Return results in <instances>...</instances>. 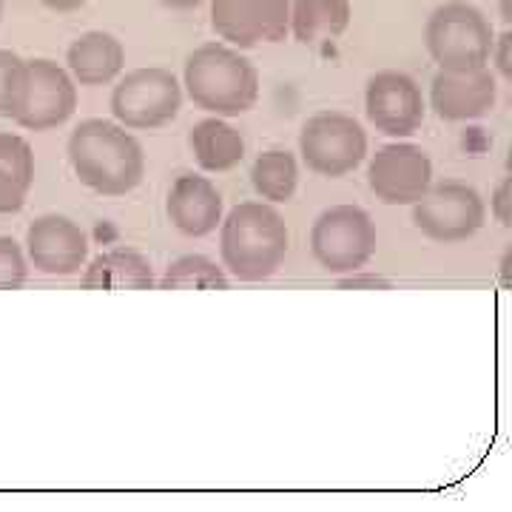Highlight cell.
I'll return each instance as SVG.
<instances>
[{
    "mask_svg": "<svg viewBox=\"0 0 512 512\" xmlns=\"http://www.w3.org/2000/svg\"><path fill=\"white\" fill-rule=\"evenodd\" d=\"M74 177L100 197H126L146 177V154L126 126L89 117L69 137Z\"/></svg>",
    "mask_w": 512,
    "mask_h": 512,
    "instance_id": "1",
    "label": "cell"
},
{
    "mask_svg": "<svg viewBox=\"0 0 512 512\" xmlns=\"http://www.w3.org/2000/svg\"><path fill=\"white\" fill-rule=\"evenodd\" d=\"M291 234L268 202H239L220 222L222 268L239 282H265L282 268Z\"/></svg>",
    "mask_w": 512,
    "mask_h": 512,
    "instance_id": "2",
    "label": "cell"
},
{
    "mask_svg": "<svg viewBox=\"0 0 512 512\" xmlns=\"http://www.w3.org/2000/svg\"><path fill=\"white\" fill-rule=\"evenodd\" d=\"M185 92L191 103L217 117H239L259 100V72L239 49L225 43H202L185 60Z\"/></svg>",
    "mask_w": 512,
    "mask_h": 512,
    "instance_id": "3",
    "label": "cell"
},
{
    "mask_svg": "<svg viewBox=\"0 0 512 512\" xmlns=\"http://www.w3.org/2000/svg\"><path fill=\"white\" fill-rule=\"evenodd\" d=\"M495 29L490 18L467 0H447L433 9L424 26V43L444 72H470L490 63Z\"/></svg>",
    "mask_w": 512,
    "mask_h": 512,
    "instance_id": "4",
    "label": "cell"
},
{
    "mask_svg": "<svg viewBox=\"0 0 512 512\" xmlns=\"http://www.w3.org/2000/svg\"><path fill=\"white\" fill-rule=\"evenodd\" d=\"M376 225L359 205H333L311 228V254L333 276L359 274L376 254Z\"/></svg>",
    "mask_w": 512,
    "mask_h": 512,
    "instance_id": "5",
    "label": "cell"
},
{
    "mask_svg": "<svg viewBox=\"0 0 512 512\" xmlns=\"http://www.w3.org/2000/svg\"><path fill=\"white\" fill-rule=\"evenodd\" d=\"M183 109V86L174 72L146 66L128 72L111 92V114L131 131L168 126Z\"/></svg>",
    "mask_w": 512,
    "mask_h": 512,
    "instance_id": "6",
    "label": "cell"
},
{
    "mask_svg": "<svg viewBox=\"0 0 512 512\" xmlns=\"http://www.w3.org/2000/svg\"><path fill=\"white\" fill-rule=\"evenodd\" d=\"M299 154L313 174L345 177L367 157V134L356 117L342 111H319L299 131Z\"/></svg>",
    "mask_w": 512,
    "mask_h": 512,
    "instance_id": "7",
    "label": "cell"
},
{
    "mask_svg": "<svg viewBox=\"0 0 512 512\" xmlns=\"http://www.w3.org/2000/svg\"><path fill=\"white\" fill-rule=\"evenodd\" d=\"M487 205L473 185L461 180L430 183L419 202H413V225L436 242H464L481 231Z\"/></svg>",
    "mask_w": 512,
    "mask_h": 512,
    "instance_id": "8",
    "label": "cell"
},
{
    "mask_svg": "<svg viewBox=\"0 0 512 512\" xmlns=\"http://www.w3.org/2000/svg\"><path fill=\"white\" fill-rule=\"evenodd\" d=\"M433 183V160L421 146L390 143L367 165V185L384 205H413Z\"/></svg>",
    "mask_w": 512,
    "mask_h": 512,
    "instance_id": "9",
    "label": "cell"
},
{
    "mask_svg": "<svg viewBox=\"0 0 512 512\" xmlns=\"http://www.w3.org/2000/svg\"><path fill=\"white\" fill-rule=\"evenodd\" d=\"M367 120L387 137H410L424 123V94L410 74L384 69L367 80L365 89Z\"/></svg>",
    "mask_w": 512,
    "mask_h": 512,
    "instance_id": "10",
    "label": "cell"
},
{
    "mask_svg": "<svg viewBox=\"0 0 512 512\" xmlns=\"http://www.w3.org/2000/svg\"><path fill=\"white\" fill-rule=\"evenodd\" d=\"M77 109L74 77L55 60L26 63V97L15 123L26 131H49L63 126Z\"/></svg>",
    "mask_w": 512,
    "mask_h": 512,
    "instance_id": "11",
    "label": "cell"
},
{
    "mask_svg": "<svg viewBox=\"0 0 512 512\" xmlns=\"http://www.w3.org/2000/svg\"><path fill=\"white\" fill-rule=\"evenodd\" d=\"M26 251L40 274L74 276L86 268L89 237L83 228L60 214L37 217L26 231Z\"/></svg>",
    "mask_w": 512,
    "mask_h": 512,
    "instance_id": "12",
    "label": "cell"
},
{
    "mask_svg": "<svg viewBox=\"0 0 512 512\" xmlns=\"http://www.w3.org/2000/svg\"><path fill=\"white\" fill-rule=\"evenodd\" d=\"M495 100H498V80L487 66L470 72L439 69L430 83V106L447 123L478 120L495 109Z\"/></svg>",
    "mask_w": 512,
    "mask_h": 512,
    "instance_id": "13",
    "label": "cell"
},
{
    "mask_svg": "<svg viewBox=\"0 0 512 512\" xmlns=\"http://www.w3.org/2000/svg\"><path fill=\"white\" fill-rule=\"evenodd\" d=\"M165 214H168L171 225L185 237H208L222 222L220 191L208 177L183 174L174 180L171 191H168Z\"/></svg>",
    "mask_w": 512,
    "mask_h": 512,
    "instance_id": "14",
    "label": "cell"
},
{
    "mask_svg": "<svg viewBox=\"0 0 512 512\" xmlns=\"http://www.w3.org/2000/svg\"><path fill=\"white\" fill-rule=\"evenodd\" d=\"M66 63H69L74 83H80V86H109L126 66V49L109 32H86L69 46Z\"/></svg>",
    "mask_w": 512,
    "mask_h": 512,
    "instance_id": "15",
    "label": "cell"
},
{
    "mask_svg": "<svg viewBox=\"0 0 512 512\" xmlns=\"http://www.w3.org/2000/svg\"><path fill=\"white\" fill-rule=\"evenodd\" d=\"M80 285L89 291H151L157 279L148 256L131 248H111L106 254L94 256L92 265L83 271Z\"/></svg>",
    "mask_w": 512,
    "mask_h": 512,
    "instance_id": "16",
    "label": "cell"
},
{
    "mask_svg": "<svg viewBox=\"0 0 512 512\" xmlns=\"http://www.w3.org/2000/svg\"><path fill=\"white\" fill-rule=\"evenodd\" d=\"M350 0H293L291 32L302 46H319L348 32Z\"/></svg>",
    "mask_w": 512,
    "mask_h": 512,
    "instance_id": "17",
    "label": "cell"
},
{
    "mask_svg": "<svg viewBox=\"0 0 512 512\" xmlns=\"http://www.w3.org/2000/svg\"><path fill=\"white\" fill-rule=\"evenodd\" d=\"M191 151H194L202 171L222 174V171H231L242 163L245 140H242L239 128L225 123L222 117H208V120H200L191 131Z\"/></svg>",
    "mask_w": 512,
    "mask_h": 512,
    "instance_id": "18",
    "label": "cell"
},
{
    "mask_svg": "<svg viewBox=\"0 0 512 512\" xmlns=\"http://www.w3.org/2000/svg\"><path fill=\"white\" fill-rule=\"evenodd\" d=\"M265 0H211V29L237 49L262 43Z\"/></svg>",
    "mask_w": 512,
    "mask_h": 512,
    "instance_id": "19",
    "label": "cell"
},
{
    "mask_svg": "<svg viewBox=\"0 0 512 512\" xmlns=\"http://www.w3.org/2000/svg\"><path fill=\"white\" fill-rule=\"evenodd\" d=\"M256 194L268 202H291L299 185V165L291 151H265L259 154L251 171Z\"/></svg>",
    "mask_w": 512,
    "mask_h": 512,
    "instance_id": "20",
    "label": "cell"
},
{
    "mask_svg": "<svg viewBox=\"0 0 512 512\" xmlns=\"http://www.w3.org/2000/svg\"><path fill=\"white\" fill-rule=\"evenodd\" d=\"M163 291H183V288H194V291H228V274L222 271L214 259L202 254L180 256L177 262H171L165 268L163 279H160Z\"/></svg>",
    "mask_w": 512,
    "mask_h": 512,
    "instance_id": "21",
    "label": "cell"
},
{
    "mask_svg": "<svg viewBox=\"0 0 512 512\" xmlns=\"http://www.w3.org/2000/svg\"><path fill=\"white\" fill-rule=\"evenodd\" d=\"M26 97V60L0 49V117L15 120Z\"/></svg>",
    "mask_w": 512,
    "mask_h": 512,
    "instance_id": "22",
    "label": "cell"
},
{
    "mask_svg": "<svg viewBox=\"0 0 512 512\" xmlns=\"http://www.w3.org/2000/svg\"><path fill=\"white\" fill-rule=\"evenodd\" d=\"M0 171L18 180L26 191L35 180V154L32 146L12 131H0Z\"/></svg>",
    "mask_w": 512,
    "mask_h": 512,
    "instance_id": "23",
    "label": "cell"
},
{
    "mask_svg": "<svg viewBox=\"0 0 512 512\" xmlns=\"http://www.w3.org/2000/svg\"><path fill=\"white\" fill-rule=\"evenodd\" d=\"M26 256L12 237H0V291H18L26 282Z\"/></svg>",
    "mask_w": 512,
    "mask_h": 512,
    "instance_id": "24",
    "label": "cell"
},
{
    "mask_svg": "<svg viewBox=\"0 0 512 512\" xmlns=\"http://www.w3.org/2000/svg\"><path fill=\"white\" fill-rule=\"evenodd\" d=\"M293 0H265L262 9V43H282L291 32Z\"/></svg>",
    "mask_w": 512,
    "mask_h": 512,
    "instance_id": "25",
    "label": "cell"
},
{
    "mask_svg": "<svg viewBox=\"0 0 512 512\" xmlns=\"http://www.w3.org/2000/svg\"><path fill=\"white\" fill-rule=\"evenodd\" d=\"M26 188L12 180L9 174L0 171V214H18L20 208L26 205Z\"/></svg>",
    "mask_w": 512,
    "mask_h": 512,
    "instance_id": "26",
    "label": "cell"
},
{
    "mask_svg": "<svg viewBox=\"0 0 512 512\" xmlns=\"http://www.w3.org/2000/svg\"><path fill=\"white\" fill-rule=\"evenodd\" d=\"M493 214L495 220L501 222L504 228H510L512 225V177H504L498 188H495L493 194Z\"/></svg>",
    "mask_w": 512,
    "mask_h": 512,
    "instance_id": "27",
    "label": "cell"
},
{
    "mask_svg": "<svg viewBox=\"0 0 512 512\" xmlns=\"http://www.w3.org/2000/svg\"><path fill=\"white\" fill-rule=\"evenodd\" d=\"M510 46H512V32H501V35L493 40V52H490V60L495 63V69L498 74L504 77V80H510L512 77V63H510Z\"/></svg>",
    "mask_w": 512,
    "mask_h": 512,
    "instance_id": "28",
    "label": "cell"
},
{
    "mask_svg": "<svg viewBox=\"0 0 512 512\" xmlns=\"http://www.w3.org/2000/svg\"><path fill=\"white\" fill-rule=\"evenodd\" d=\"M40 3L52 12H77L80 6H86V0H40Z\"/></svg>",
    "mask_w": 512,
    "mask_h": 512,
    "instance_id": "29",
    "label": "cell"
},
{
    "mask_svg": "<svg viewBox=\"0 0 512 512\" xmlns=\"http://www.w3.org/2000/svg\"><path fill=\"white\" fill-rule=\"evenodd\" d=\"M168 9H197L202 0H160Z\"/></svg>",
    "mask_w": 512,
    "mask_h": 512,
    "instance_id": "30",
    "label": "cell"
},
{
    "mask_svg": "<svg viewBox=\"0 0 512 512\" xmlns=\"http://www.w3.org/2000/svg\"><path fill=\"white\" fill-rule=\"evenodd\" d=\"M507 271H510V251H507L504 259H501V282H504V285H510V276H507Z\"/></svg>",
    "mask_w": 512,
    "mask_h": 512,
    "instance_id": "31",
    "label": "cell"
},
{
    "mask_svg": "<svg viewBox=\"0 0 512 512\" xmlns=\"http://www.w3.org/2000/svg\"><path fill=\"white\" fill-rule=\"evenodd\" d=\"M510 0H504V23H510Z\"/></svg>",
    "mask_w": 512,
    "mask_h": 512,
    "instance_id": "32",
    "label": "cell"
},
{
    "mask_svg": "<svg viewBox=\"0 0 512 512\" xmlns=\"http://www.w3.org/2000/svg\"><path fill=\"white\" fill-rule=\"evenodd\" d=\"M0 18H3V0H0Z\"/></svg>",
    "mask_w": 512,
    "mask_h": 512,
    "instance_id": "33",
    "label": "cell"
}]
</instances>
